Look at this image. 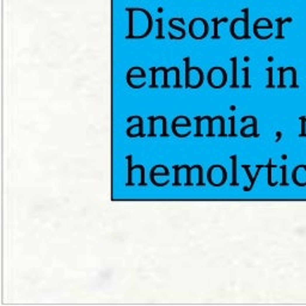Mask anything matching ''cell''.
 Listing matches in <instances>:
<instances>
[{"label": "cell", "mask_w": 306, "mask_h": 306, "mask_svg": "<svg viewBox=\"0 0 306 306\" xmlns=\"http://www.w3.org/2000/svg\"><path fill=\"white\" fill-rule=\"evenodd\" d=\"M232 160V185H237L238 183L236 182V177H237V156L231 157Z\"/></svg>", "instance_id": "1"}, {"label": "cell", "mask_w": 306, "mask_h": 306, "mask_svg": "<svg viewBox=\"0 0 306 306\" xmlns=\"http://www.w3.org/2000/svg\"><path fill=\"white\" fill-rule=\"evenodd\" d=\"M221 119V116H216V117H214V119H211L209 116H205V117H201V120L203 121V120H208V122H209V126H208V136H213L214 134H213V122L215 121V120H220Z\"/></svg>", "instance_id": "2"}, {"label": "cell", "mask_w": 306, "mask_h": 306, "mask_svg": "<svg viewBox=\"0 0 306 306\" xmlns=\"http://www.w3.org/2000/svg\"><path fill=\"white\" fill-rule=\"evenodd\" d=\"M133 119H138V120H139V136L144 138V135H145V134H144V131H142V123H144V120H142L141 117H140V116H136V115H134V116L129 117V119L127 120V121H128V122H131Z\"/></svg>", "instance_id": "3"}, {"label": "cell", "mask_w": 306, "mask_h": 306, "mask_svg": "<svg viewBox=\"0 0 306 306\" xmlns=\"http://www.w3.org/2000/svg\"><path fill=\"white\" fill-rule=\"evenodd\" d=\"M243 169L246 171V175H248V177L250 178V182H251V185H250L249 188H244V190H245V191H249V190H251V188L253 187V184H255V181H256V180H255V177H252V176H251V173H250V168L248 166V165H243Z\"/></svg>", "instance_id": "4"}, {"label": "cell", "mask_w": 306, "mask_h": 306, "mask_svg": "<svg viewBox=\"0 0 306 306\" xmlns=\"http://www.w3.org/2000/svg\"><path fill=\"white\" fill-rule=\"evenodd\" d=\"M248 119H251V120L253 121V124H252V127H253V133H252V135H253L255 138H257L258 134H257V120H256V117H253V116H245V117L241 119V122L246 121Z\"/></svg>", "instance_id": "5"}, {"label": "cell", "mask_w": 306, "mask_h": 306, "mask_svg": "<svg viewBox=\"0 0 306 306\" xmlns=\"http://www.w3.org/2000/svg\"><path fill=\"white\" fill-rule=\"evenodd\" d=\"M127 160H128V183L127 185H132V156L127 157Z\"/></svg>", "instance_id": "6"}, {"label": "cell", "mask_w": 306, "mask_h": 306, "mask_svg": "<svg viewBox=\"0 0 306 306\" xmlns=\"http://www.w3.org/2000/svg\"><path fill=\"white\" fill-rule=\"evenodd\" d=\"M148 121L151 122V129H149V136H154L156 134H154V122L157 121V119L156 117H152V116H149L148 117Z\"/></svg>", "instance_id": "7"}, {"label": "cell", "mask_w": 306, "mask_h": 306, "mask_svg": "<svg viewBox=\"0 0 306 306\" xmlns=\"http://www.w3.org/2000/svg\"><path fill=\"white\" fill-rule=\"evenodd\" d=\"M268 183H269V185H274V183H272V168H273V164H272V159L269 160V163H268Z\"/></svg>", "instance_id": "8"}, {"label": "cell", "mask_w": 306, "mask_h": 306, "mask_svg": "<svg viewBox=\"0 0 306 306\" xmlns=\"http://www.w3.org/2000/svg\"><path fill=\"white\" fill-rule=\"evenodd\" d=\"M195 120H196V123H197V129H196V134H195V135H196V136H200V135H201V132H200L201 124H200V123H201V121H202V120H201V117H199V116H197V117H195Z\"/></svg>", "instance_id": "9"}, {"label": "cell", "mask_w": 306, "mask_h": 306, "mask_svg": "<svg viewBox=\"0 0 306 306\" xmlns=\"http://www.w3.org/2000/svg\"><path fill=\"white\" fill-rule=\"evenodd\" d=\"M175 185H180V182H178V171H180V168L175 166Z\"/></svg>", "instance_id": "10"}, {"label": "cell", "mask_w": 306, "mask_h": 306, "mask_svg": "<svg viewBox=\"0 0 306 306\" xmlns=\"http://www.w3.org/2000/svg\"><path fill=\"white\" fill-rule=\"evenodd\" d=\"M231 134H230V136H234V116H231Z\"/></svg>", "instance_id": "11"}, {"label": "cell", "mask_w": 306, "mask_h": 306, "mask_svg": "<svg viewBox=\"0 0 306 306\" xmlns=\"http://www.w3.org/2000/svg\"><path fill=\"white\" fill-rule=\"evenodd\" d=\"M281 169H282V176H284L282 184H284V185H287V182H286V166L284 165V166H281Z\"/></svg>", "instance_id": "12"}]
</instances>
